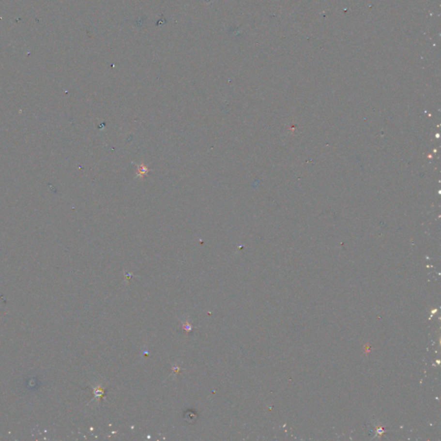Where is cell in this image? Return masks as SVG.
Instances as JSON below:
<instances>
[{"label":"cell","instance_id":"6da1fadb","mask_svg":"<svg viewBox=\"0 0 441 441\" xmlns=\"http://www.w3.org/2000/svg\"><path fill=\"white\" fill-rule=\"evenodd\" d=\"M149 172V168L147 167L145 165L141 164L138 166L137 168V175L140 178H143Z\"/></svg>","mask_w":441,"mask_h":441},{"label":"cell","instance_id":"7a4b0ae2","mask_svg":"<svg viewBox=\"0 0 441 441\" xmlns=\"http://www.w3.org/2000/svg\"><path fill=\"white\" fill-rule=\"evenodd\" d=\"M183 330H184V331H185V332H186V333L191 332V331H192V324H191V323H189V321H188V320H187V321H186V322H185V323H183Z\"/></svg>","mask_w":441,"mask_h":441}]
</instances>
